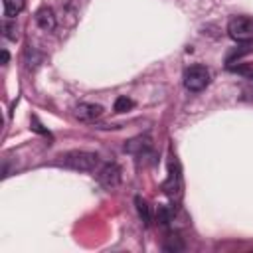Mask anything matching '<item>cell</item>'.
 Here are the masks:
<instances>
[{
	"label": "cell",
	"instance_id": "3",
	"mask_svg": "<svg viewBox=\"0 0 253 253\" xmlns=\"http://www.w3.org/2000/svg\"><path fill=\"white\" fill-rule=\"evenodd\" d=\"M184 85L188 91H204L210 85V71L206 65H190L184 71Z\"/></svg>",
	"mask_w": 253,
	"mask_h": 253
},
{
	"label": "cell",
	"instance_id": "16",
	"mask_svg": "<svg viewBox=\"0 0 253 253\" xmlns=\"http://www.w3.org/2000/svg\"><path fill=\"white\" fill-rule=\"evenodd\" d=\"M8 57H10V55H8V51H6V49H2V63H4V65L8 63Z\"/></svg>",
	"mask_w": 253,
	"mask_h": 253
},
{
	"label": "cell",
	"instance_id": "15",
	"mask_svg": "<svg viewBox=\"0 0 253 253\" xmlns=\"http://www.w3.org/2000/svg\"><path fill=\"white\" fill-rule=\"evenodd\" d=\"M32 128L38 130V132H42V134H45V136H49V132H47L45 128H42V125L38 123V119H32Z\"/></svg>",
	"mask_w": 253,
	"mask_h": 253
},
{
	"label": "cell",
	"instance_id": "6",
	"mask_svg": "<svg viewBox=\"0 0 253 253\" xmlns=\"http://www.w3.org/2000/svg\"><path fill=\"white\" fill-rule=\"evenodd\" d=\"M73 115H75V119H79L83 123H91L103 115V107L95 105V103H79L73 109Z\"/></svg>",
	"mask_w": 253,
	"mask_h": 253
},
{
	"label": "cell",
	"instance_id": "14",
	"mask_svg": "<svg viewBox=\"0 0 253 253\" xmlns=\"http://www.w3.org/2000/svg\"><path fill=\"white\" fill-rule=\"evenodd\" d=\"M2 28H4V36H6L8 40H16V36H18V34H16V24H12V22L6 20V22L2 24Z\"/></svg>",
	"mask_w": 253,
	"mask_h": 253
},
{
	"label": "cell",
	"instance_id": "9",
	"mask_svg": "<svg viewBox=\"0 0 253 253\" xmlns=\"http://www.w3.org/2000/svg\"><path fill=\"white\" fill-rule=\"evenodd\" d=\"M2 6H4V16L14 18L24 10V0H2Z\"/></svg>",
	"mask_w": 253,
	"mask_h": 253
},
{
	"label": "cell",
	"instance_id": "13",
	"mask_svg": "<svg viewBox=\"0 0 253 253\" xmlns=\"http://www.w3.org/2000/svg\"><path fill=\"white\" fill-rule=\"evenodd\" d=\"M132 107H134V101L128 99V97H119V99L115 101V113H126V111H130Z\"/></svg>",
	"mask_w": 253,
	"mask_h": 253
},
{
	"label": "cell",
	"instance_id": "12",
	"mask_svg": "<svg viewBox=\"0 0 253 253\" xmlns=\"http://www.w3.org/2000/svg\"><path fill=\"white\" fill-rule=\"evenodd\" d=\"M184 249V243L178 235H168L166 241H164V251H180Z\"/></svg>",
	"mask_w": 253,
	"mask_h": 253
},
{
	"label": "cell",
	"instance_id": "1",
	"mask_svg": "<svg viewBox=\"0 0 253 253\" xmlns=\"http://www.w3.org/2000/svg\"><path fill=\"white\" fill-rule=\"evenodd\" d=\"M162 190L166 192V196L174 202H180L182 200V190H184V182H182V172H180V164L174 156H170V162H168V178L166 182L162 184Z\"/></svg>",
	"mask_w": 253,
	"mask_h": 253
},
{
	"label": "cell",
	"instance_id": "7",
	"mask_svg": "<svg viewBox=\"0 0 253 253\" xmlns=\"http://www.w3.org/2000/svg\"><path fill=\"white\" fill-rule=\"evenodd\" d=\"M36 22H38V26H40L42 30L51 32V30L55 28V16H53L51 8H40V10L36 12Z\"/></svg>",
	"mask_w": 253,
	"mask_h": 253
},
{
	"label": "cell",
	"instance_id": "2",
	"mask_svg": "<svg viewBox=\"0 0 253 253\" xmlns=\"http://www.w3.org/2000/svg\"><path fill=\"white\" fill-rule=\"evenodd\" d=\"M63 164L73 170L93 172L99 164V156L95 152H87V150H71L63 156Z\"/></svg>",
	"mask_w": 253,
	"mask_h": 253
},
{
	"label": "cell",
	"instance_id": "5",
	"mask_svg": "<svg viewBox=\"0 0 253 253\" xmlns=\"http://www.w3.org/2000/svg\"><path fill=\"white\" fill-rule=\"evenodd\" d=\"M97 180L103 188L107 190H115L121 184V168L117 164H105L99 172H97Z\"/></svg>",
	"mask_w": 253,
	"mask_h": 253
},
{
	"label": "cell",
	"instance_id": "11",
	"mask_svg": "<svg viewBox=\"0 0 253 253\" xmlns=\"http://www.w3.org/2000/svg\"><path fill=\"white\" fill-rule=\"evenodd\" d=\"M156 221L162 225V227H168L170 221H172V210L168 206H158L156 208Z\"/></svg>",
	"mask_w": 253,
	"mask_h": 253
},
{
	"label": "cell",
	"instance_id": "10",
	"mask_svg": "<svg viewBox=\"0 0 253 253\" xmlns=\"http://www.w3.org/2000/svg\"><path fill=\"white\" fill-rule=\"evenodd\" d=\"M146 148H150V138L148 136H138V138H132V140H128L126 144H125V150H128V152H136V150H146Z\"/></svg>",
	"mask_w": 253,
	"mask_h": 253
},
{
	"label": "cell",
	"instance_id": "4",
	"mask_svg": "<svg viewBox=\"0 0 253 253\" xmlns=\"http://www.w3.org/2000/svg\"><path fill=\"white\" fill-rule=\"evenodd\" d=\"M227 32H229L231 40H235L239 43H247L253 40V20L247 16H235L229 20Z\"/></svg>",
	"mask_w": 253,
	"mask_h": 253
},
{
	"label": "cell",
	"instance_id": "8",
	"mask_svg": "<svg viewBox=\"0 0 253 253\" xmlns=\"http://www.w3.org/2000/svg\"><path fill=\"white\" fill-rule=\"evenodd\" d=\"M134 204H136V211H138V215H140L142 223L148 227V225H150V221H152V215H150V208H148L146 200H144V198H140V196H136V198H134Z\"/></svg>",
	"mask_w": 253,
	"mask_h": 253
}]
</instances>
